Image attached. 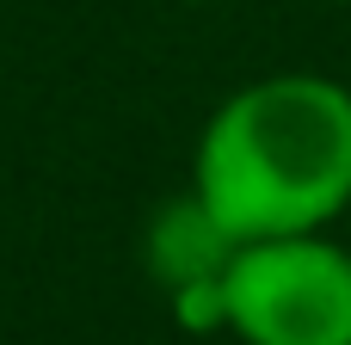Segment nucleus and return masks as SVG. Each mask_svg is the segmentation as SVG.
<instances>
[{"mask_svg":"<svg viewBox=\"0 0 351 345\" xmlns=\"http://www.w3.org/2000/svg\"><path fill=\"white\" fill-rule=\"evenodd\" d=\"M191 191L241 247L333 228L351 210V86L333 74L234 86L197 136Z\"/></svg>","mask_w":351,"mask_h":345,"instance_id":"f257e3e1","label":"nucleus"},{"mask_svg":"<svg viewBox=\"0 0 351 345\" xmlns=\"http://www.w3.org/2000/svg\"><path fill=\"white\" fill-rule=\"evenodd\" d=\"M241 345H351V247L321 235L247 241L222 278Z\"/></svg>","mask_w":351,"mask_h":345,"instance_id":"f03ea898","label":"nucleus"},{"mask_svg":"<svg viewBox=\"0 0 351 345\" xmlns=\"http://www.w3.org/2000/svg\"><path fill=\"white\" fill-rule=\"evenodd\" d=\"M234 253H241V241L216 222V210L197 191L160 204L148 216V235H142V259H148V272L167 296L197 290V284H222Z\"/></svg>","mask_w":351,"mask_h":345,"instance_id":"7ed1b4c3","label":"nucleus"}]
</instances>
